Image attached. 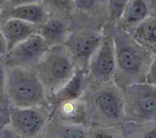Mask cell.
Segmentation results:
<instances>
[{"instance_id": "1", "label": "cell", "mask_w": 156, "mask_h": 138, "mask_svg": "<svg viewBox=\"0 0 156 138\" xmlns=\"http://www.w3.org/2000/svg\"><path fill=\"white\" fill-rule=\"evenodd\" d=\"M4 92L17 107H36L45 101L46 92L34 68L5 66Z\"/></svg>"}, {"instance_id": "2", "label": "cell", "mask_w": 156, "mask_h": 138, "mask_svg": "<svg viewBox=\"0 0 156 138\" xmlns=\"http://www.w3.org/2000/svg\"><path fill=\"white\" fill-rule=\"evenodd\" d=\"M34 69L46 93L55 94L74 74L70 55L58 48H49Z\"/></svg>"}, {"instance_id": "3", "label": "cell", "mask_w": 156, "mask_h": 138, "mask_svg": "<svg viewBox=\"0 0 156 138\" xmlns=\"http://www.w3.org/2000/svg\"><path fill=\"white\" fill-rule=\"evenodd\" d=\"M48 45L41 35L34 33L5 54V65L34 68L49 49Z\"/></svg>"}, {"instance_id": "4", "label": "cell", "mask_w": 156, "mask_h": 138, "mask_svg": "<svg viewBox=\"0 0 156 138\" xmlns=\"http://www.w3.org/2000/svg\"><path fill=\"white\" fill-rule=\"evenodd\" d=\"M9 118L13 129L23 137H30L41 131L45 118L35 107H17L10 108Z\"/></svg>"}, {"instance_id": "5", "label": "cell", "mask_w": 156, "mask_h": 138, "mask_svg": "<svg viewBox=\"0 0 156 138\" xmlns=\"http://www.w3.org/2000/svg\"><path fill=\"white\" fill-rule=\"evenodd\" d=\"M115 63L114 49L110 44L106 42L95 51L90 64L91 73L96 79L106 81L113 73Z\"/></svg>"}, {"instance_id": "6", "label": "cell", "mask_w": 156, "mask_h": 138, "mask_svg": "<svg viewBox=\"0 0 156 138\" xmlns=\"http://www.w3.org/2000/svg\"><path fill=\"white\" fill-rule=\"evenodd\" d=\"M34 25L14 18H10L3 24L0 30L7 42V52L16 44L36 33L37 29Z\"/></svg>"}, {"instance_id": "7", "label": "cell", "mask_w": 156, "mask_h": 138, "mask_svg": "<svg viewBox=\"0 0 156 138\" xmlns=\"http://www.w3.org/2000/svg\"><path fill=\"white\" fill-rule=\"evenodd\" d=\"M144 56L133 48L126 46L118 49L115 59L120 70L129 76H135L141 73Z\"/></svg>"}, {"instance_id": "8", "label": "cell", "mask_w": 156, "mask_h": 138, "mask_svg": "<svg viewBox=\"0 0 156 138\" xmlns=\"http://www.w3.org/2000/svg\"><path fill=\"white\" fill-rule=\"evenodd\" d=\"M156 88L141 86L135 89L136 97L133 101L134 109L140 117L150 118L156 116Z\"/></svg>"}, {"instance_id": "9", "label": "cell", "mask_w": 156, "mask_h": 138, "mask_svg": "<svg viewBox=\"0 0 156 138\" xmlns=\"http://www.w3.org/2000/svg\"><path fill=\"white\" fill-rule=\"evenodd\" d=\"M100 112L107 118L118 119L121 115V105L118 95L108 90L100 92L97 98Z\"/></svg>"}, {"instance_id": "10", "label": "cell", "mask_w": 156, "mask_h": 138, "mask_svg": "<svg viewBox=\"0 0 156 138\" xmlns=\"http://www.w3.org/2000/svg\"><path fill=\"white\" fill-rule=\"evenodd\" d=\"M10 16L34 24H37L44 21L46 13L40 5L30 4L12 7Z\"/></svg>"}, {"instance_id": "11", "label": "cell", "mask_w": 156, "mask_h": 138, "mask_svg": "<svg viewBox=\"0 0 156 138\" xmlns=\"http://www.w3.org/2000/svg\"><path fill=\"white\" fill-rule=\"evenodd\" d=\"M100 38L93 34H88L77 39L73 46L75 55L82 59H88L100 45Z\"/></svg>"}, {"instance_id": "12", "label": "cell", "mask_w": 156, "mask_h": 138, "mask_svg": "<svg viewBox=\"0 0 156 138\" xmlns=\"http://www.w3.org/2000/svg\"><path fill=\"white\" fill-rule=\"evenodd\" d=\"M82 87V76L74 74L71 79L56 93L57 98L61 102L73 100L80 93Z\"/></svg>"}, {"instance_id": "13", "label": "cell", "mask_w": 156, "mask_h": 138, "mask_svg": "<svg viewBox=\"0 0 156 138\" xmlns=\"http://www.w3.org/2000/svg\"><path fill=\"white\" fill-rule=\"evenodd\" d=\"M63 31V25L60 21L52 20L37 30V33L41 35L49 44V42L59 39L62 35Z\"/></svg>"}, {"instance_id": "14", "label": "cell", "mask_w": 156, "mask_h": 138, "mask_svg": "<svg viewBox=\"0 0 156 138\" xmlns=\"http://www.w3.org/2000/svg\"><path fill=\"white\" fill-rule=\"evenodd\" d=\"M147 12L144 0H133L126 12V19L129 22H136L143 19Z\"/></svg>"}, {"instance_id": "15", "label": "cell", "mask_w": 156, "mask_h": 138, "mask_svg": "<svg viewBox=\"0 0 156 138\" xmlns=\"http://www.w3.org/2000/svg\"><path fill=\"white\" fill-rule=\"evenodd\" d=\"M128 0H110L109 5L112 14L115 16H119L122 13Z\"/></svg>"}, {"instance_id": "16", "label": "cell", "mask_w": 156, "mask_h": 138, "mask_svg": "<svg viewBox=\"0 0 156 138\" xmlns=\"http://www.w3.org/2000/svg\"><path fill=\"white\" fill-rule=\"evenodd\" d=\"M144 37L151 42H156V21L151 22L143 28Z\"/></svg>"}, {"instance_id": "17", "label": "cell", "mask_w": 156, "mask_h": 138, "mask_svg": "<svg viewBox=\"0 0 156 138\" xmlns=\"http://www.w3.org/2000/svg\"><path fill=\"white\" fill-rule=\"evenodd\" d=\"M146 79L149 84L156 88V58L149 67L146 74Z\"/></svg>"}, {"instance_id": "18", "label": "cell", "mask_w": 156, "mask_h": 138, "mask_svg": "<svg viewBox=\"0 0 156 138\" xmlns=\"http://www.w3.org/2000/svg\"><path fill=\"white\" fill-rule=\"evenodd\" d=\"M2 56H0V95L2 92H4V79H5V65L4 60H2Z\"/></svg>"}, {"instance_id": "19", "label": "cell", "mask_w": 156, "mask_h": 138, "mask_svg": "<svg viewBox=\"0 0 156 138\" xmlns=\"http://www.w3.org/2000/svg\"><path fill=\"white\" fill-rule=\"evenodd\" d=\"M41 0H9L10 5L12 7L30 4H38Z\"/></svg>"}, {"instance_id": "20", "label": "cell", "mask_w": 156, "mask_h": 138, "mask_svg": "<svg viewBox=\"0 0 156 138\" xmlns=\"http://www.w3.org/2000/svg\"><path fill=\"white\" fill-rule=\"evenodd\" d=\"M76 5L80 9H87L92 7L94 0H75Z\"/></svg>"}, {"instance_id": "21", "label": "cell", "mask_w": 156, "mask_h": 138, "mask_svg": "<svg viewBox=\"0 0 156 138\" xmlns=\"http://www.w3.org/2000/svg\"><path fill=\"white\" fill-rule=\"evenodd\" d=\"M7 53V45L5 38L0 30V56L5 55Z\"/></svg>"}, {"instance_id": "22", "label": "cell", "mask_w": 156, "mask_h": 138, "mask_svg": "<svg viewBox=\"0 0 156 138\" xmlns=\"http://www.w3.org/2000/svg\"><path fill=\"white\" fill-rule=\"evenodd\" d=\"M53 1L57 5H62V6H65L68 4L70 0H53Z\"/></svg>"}]
</instances>
